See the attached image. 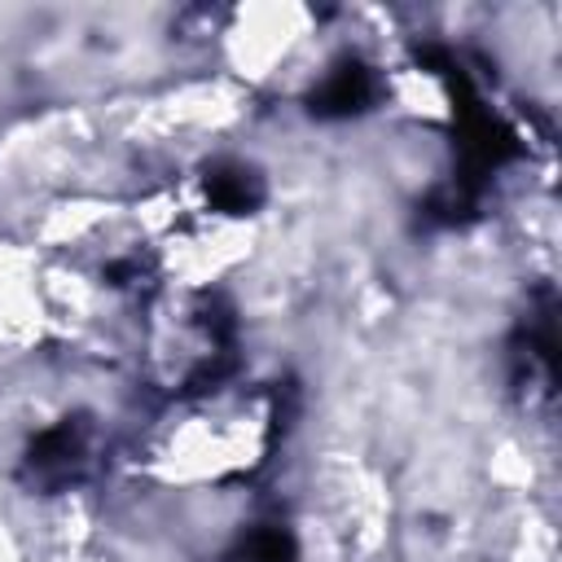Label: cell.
<instances>
[{"label":"cell","instance_id":"7a4b0ae2","mask_svg":"<svg viewBox=\"0 0 562 562\" xmlns=\"http://www.w3.org/2000/svg\"><path fill=\"white\" fill-rule=\"evenodd\" d=\"M206 198L215 211H228V215H246L259 206L263 198V184L250 167H237V162H220L206 171Z\"/></svg>","mask_w":562,"mask_h":562},{"label":"cell","instance_id":"277c9868","mask_svg":"<svg viewBox=\"0 0 562 562\" xmlns=\"http://www.w3.org/2000/svg\"><path fill=\"white\" fill-rule=\"evenodd\" d=\"M246 558L250 562H294V544L281 531H259V536H250Z\"/></svg>","mask_w":562,"mask_h":562},{"label":"cell","instance_id":"6da1fadb","mask_svg":"<svg viewBox=\"0 0 562 562\" xmlns=\"http://www.w3.org/2000/svg\"><path fill=\"white\" fill-rule=\"evenodd\" d=\"M369 97H373L369 70H364L360 61H338V66L329 70V79L312 92V114H321V119H342V114L364 110Z\"/></svg>","mask_w":562,"mask_h":562},{"label":"cell","instance_id":"3957f363","mask_svg":"<svg viewBox=\"0 0 562 562\" xmlns=\"http://www.w3.org/2000/svg\"><path fill=\"white\" fill-rule=\"evenodd\" d=\"M75 452H79V435H75L70 422H61V426L44 430V435L31 443V465H57V461H70Z\"/></svg>","mask_w":562,"mask_h":562}]
</instances>
